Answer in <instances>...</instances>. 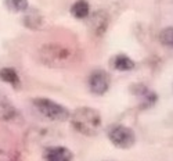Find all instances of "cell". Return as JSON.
I'll return each instance as SVG.
<instances>
[{
  "label": "cell",
  "mask_w": 173,
  "mask_h": 161,
  "mask_svg": "<svg viewBox=\"0 0 173 161\" xmlns=\"http://www.w3.org/2000/svg\"><path fill=\"white\" fill-rule=\"evenodd\" d=\"M69 118L72 126L84 136H96L101 129V115L96 108L79 107Z\"/></svg>",
  "instance_id": "1"
},
{
  "label": "cell",
  "mask_w": 173,
  "mask_h": 161,
  "mask_svg": "<svg viewBox=\"0 0 173 161\" xmlns=\"http://www.w3.org/2000/svg\"><path fill=\"white\" fill-rule=\"evenodd\" d=\"M33 106L43 117L51 119V121H60L64 122L71 117V113L67 107H64L58 103L53 102L46 97H36L33 99Z\"/></svg>",
  "instance_id": "2"
},
{
  "label": "cell",
  "mask_w": 173,
  "mask_h": 161,
  "mask_svg": "<svg viewBox=\"0 0 173 161\" xmlns=\"http://www.w3.org/2000/svg\"><path fill=\"white\" fill-rule=\"evenodd\" d=\"M71 52L61 44L51 43L43 46L40 50V59L46 65L50 67H64L71 59Z\"/></svg>",
  "instance_id": "3"
},
{
  "label": "cell",
  "mask_w": 173,
  "mask_h": 161,
  "mask_svg": "<svg viewBox=\"0 0 173 161\" xmlns=\"http://www.w3.org/2000/svg\"><path fill=\"white\" fill-rule=\"evenodd\" d=\"M108 139L115 147L130 149L136 143V135L133 129L125 125H112L108 129Z\"/></svg>",
  "instance_id": "4"
},
{
  "label": "cell",
  "mask_w": 173,
  "mask_h": 161,
  "mask_svg": "<svg viewBox=\"0 0 173 161\" xmlns=\"http://www.w3.org/2000/svg\"><path fill=\"white\" fill-rule=\"evenodd\" d=\"M111 85L110 75L103 70L93 71L89 76V89L91 93H94L97 96H103L104 93L108 92Z\"/></svg>",
  "instance_id": "5"
},
{
  "label": "cell",
  "mask_w": 173,
  "mask_h": 161,
  "mask_svg": "<svg viewBox=\"0 0 173 161\" xmlns=\"http://www.w3.org/2000/svg\"><path fill=\"white\" fill-rule=\"evenodd\" d=\"M108 24H110V18H108V14L103 10L96 11L93 16L89 18V29L90 32L96 35V36H101L104 35L107 28H108Z\"/></svg>",
  "instance_id": "6"
},
{
  "label": "cell",
  "mask_w": 173,
  "mask_h": 161,
  "mask_svg": "<svg viewBox=\"0 0 173 161\" xmlns=\"http://www.w3.org/2000/svg\"><path fill=\"white\" fill-rule=\"evenodd\" d=\"M43 157L46 161H72V151L63 146H54L46 149Z\"/></svg>",
  "instance_id": "7"
},
{
  "label": "cell",
  "mask_w": 173,
  "mask_h": 161,
  "mask_svg": "<svg viewBox=\"0 0 173 161\" xmlns=\"http://www.w3.org/2000/svg\"><path fill=\"white\" fill-rule=\"evenodd\" d=\"M43 22H44V20H43L42 14H40L37 10L24 11L22 24H24L26 28H29V29H39V28H42Z\"/></svg>",
  "instance_id": "8"
},
{
  "label": "cell",
  "mask_w": 173,
  "mask_h": 161,
  "mask_svg": "<svg viewBox=\"0 0 173 161\" xmlns=\"http://www.w3.org/2000/svg\"><path fill=\"white\" fill-rule=\"evenodd\" d=\"M111 64L116 71H130L134 68V61L126 54H118L111 60Z\"/></svg>",
  "instance_id": "9"
},
{
  "label": "cell",
  "mask_w": 173,
  "mask_h": 161,
  "mask_svg": "<svg viewBox=\"0 0 173 161\" xmlns=\"http://www.w3.org/2000/svg\"><path fill=\"white\" fill-rule=\"evenodd\" d=\"M71 14L78 18V20H84L90 16V6L86 0H76L74 4L71 6Z\"/></svg>",
  "instance_id": "10"
},
{
  "label": "cell",
  "mask_w": 173,
  "mask_h": 161,
  "mask_svg": "<svg viewBox=\"0 0 173 161\" xmlns=\"http://www.w3.org/2000/svg\"><path fill=\"white\" fill-rule=\"evenodd\" d=\"M15 115V108L8 102V99L0 95V121H10Z\"/></svg>",
  "instance_id": "11"
},
{
  "label": "cell",
  "mask_w": 173,
  "mask_h": 161,
  "mask_svg": "<svg viewBox=\"0 0 173 161\" xmlns=\"http://www.w3.org/2000/svg\"><path fill=\"white\" fill-rule=\"evenodd\" d=\"M0 80L6 82V83H10L13 86L20 85V76L17 74V71L13 70V68H8V67L0 70Z\"/></svg>",
  "instance_id": "12"
},
{
  "label": "cell",
  "mask_w": 173,
  "mask_h": 161,
  "mask_svg": "<svg viewBox=\"0 0 173 161\" xmlns=\"http://www.w3.org/2000/svg\"><path fill=\"white\" fill-rule=\"evenodd\" d=\"M6 8L11 13H24L28 10V0H4Z\"/></svg>",
  "instance_id": "13"
},
{
  "label": "cell",
  "mask_w": 173,
  "mask_h": 161,
  "mask_svg": "<svg viewBox=\"0 0 173 161\" xmlns=\"http://www.w3.org/2000/svg\"><path fill=\"white\" fill-rule=\"evenodd\" d=\"M159 42L161 44H163L165 47L173 49V27L163 28L162 31L159 32Z\"/></svg>",
  "instance_id": "14"
}]
</instances>
